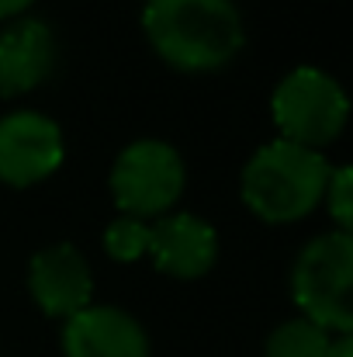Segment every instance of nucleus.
<instances>
[{
	"label": "nucleus",
	"mask_w": 353,
	"mask_h": 357,
	"mask_svg": "<svg viewBox=\"0 0 353 357\" xmlns=\"http://www.w3.org/2000/svg\"><path fill=\"white\" fill-rule=\"evenodd\" d=\"M326 357H353V337H350V333H343V337H333V344H329Z\"/></svg>",
	"instance_id": "obj_14"
},
{
	"label": "nucleus",
	"mask_w": 353,
	"mask_h": 357,
	"mask_svg": "<svg viewBox=\"0 0 353 357\" xmlns=\"http://www.w3.org/2000/svg\"><path fill=\"white\" fill-rule=\"evenodd\" d=\"M142 31L159 59L187 73L222 70L246 42L233 0H146Z\"/></svg>",
	"instance_id": "obj_1"
},
{
	"label": "nucleus",
	"mask_w": 353,
	"mask_h": 357,
	"mask_svg": "<svg viewBox=\"0 0 353 357\" xmlns=\"http://www.w3.org/2000/svg\"><path fill=\"white\" fill-rule=\"evenodd\" d=\"M326 208L336 222V229L350 233V222H353V170L343 163V167H333L329 170V181H326Z\"/></svg>",
	"instance_id": "obj_13"
},
{
	"label": "nucleus",
	"mask_w": 353,
	"mask_h": 357,
	"mask_svg": "<svg viewBox=\"0 0 353 357\" xmlns=\"http://www.w3.org/2000/svg\"><path fill=\"white\" fill-rule=\"evenodd\" d=\"M156 271L170 278H201L219 260V233L208 219L194 212H166L149 222V250Z\"/></svg>",
	"instance_id": "obj_8"
},
{
	"label": "nucleus",
	"mask_w": 353,
	"mask_h": 357,
	"mask_svg": "<svg viewBox=\"0 0 353 357\" xmlns=\"http://www.w3.org/2000/svg\"><path fill=\"white\" fill-rule=\"evenodd\" d=\"M63 357H149V333L132 312L91 302L63 319Z\"/></svg>",
	"instance_id": "obj_9"
},
{
	"label": "nucleus",
	"mask_w": 353,
	"mask_h": 357,
	"mask_svg": "<svg viewBox=\"0 0 353 357\" xmlns=\"http://www.w3.org/2000/svg\"><path fill=\"white\" fill-rule=\"evenodd\" d=\"M329 344H333L329 330L315 326L305 316H295L270 330V337L263 340V357H326Z\"/></svg>",
	"instance_id": "obj_11"
},
{
	"label": "nucleus",
	"mask_w": 353,
	"mask_h": 357,
	"mask_svg": "<svg viewBox=\"0 0 353 357\" xmlns=\"http://www.w3.org/2000/svg\"><path fill=\"white\" fill-rule=\"evenodd\" d=\"M333 163L322 149H308L288 139H270L253 149L242 167V202L263 222H298L305 219L326 191Z\"/></svg>",
	"instance_id": "obj_2"
},
{
	"label": "nucleus",
	"mask_w": 353,
	"mask_h": 357,
	"mask_svg": "<svg viewBox=\"0 0 353 357\" xmlns=\"http://www.w3.org/2000/svg\"><path fill=\"white\" fill-rule=\"evenodd\" d=\"M353 236L329 229L312 236L291 267V298L305 319L343 337L353 330Z\"/></svg>",
	"instance_id": "obj_3"
},
{
	"label": "nucleus",
	"mask_w": 353,
	"mask_h": 357,
	"mask_svg": "<svg viewBox=\"0 0 353 357\" xmlns=\"http://www.w3.org/2000/svg\"><path fill=\"white\" fill-rule=\"evenodd\" d=\"M270 115L281 139L322 149L343 132L350 101L333 73L319 66H295L277 80L270 94Z\"/></svg>",
	"instance_id": "obj_4"
},
{
	"label": "nucleus",
	"mask_w": 353,
	"mask_h": 357,
	"mask_svg": "<svg viewBox=\"0 0 353 357\" xmlns=\"http://www.w3.org/2000/svg\"><path fill=\"white\" fill-rule=\"evenodd\" d=\"M35 0H0V17H21Z\"/></svg>",
	"instance_id": "obj_15"
},
{
	"label": "nucleus",
	"mask_w": 353,
	"mask_h": 357,
	"mask_svg": "<svg viewBox=\"0 0 353 357\" xmlns=\"http://www.w3.org/2000/svg\"><path fill=\"white\" fill-rule=\"evenodd\" d=\"M66 156L63 128L56 119L21 108L0 119V181L10 188H28L59 170Z\"/></svg>",
	"instance_id": "obj_6"
},
{
	"label": "nucleus",
	"mask_w": 353,
	"mask_h": 357,
	"mask_svg": "<svg viewBox=\"0 0 353 357\" xmlns=\"http://www.w3.org/2000/svg\"><path fill=\"white\" fill-rule=\"evenodd\" d=\"M28 291L45 316L70 319L94 302V271L73 243H52L31 257Z\"/></svg>",
	"instance_id": "obj_7"
},
{
	"label": "nucleus",
	"mask_w": 353,
	"mask_h": 357,
	"mask_svg": "<svg viewBox=\"0 0 353 357\" xmlns=\"http://www.w3.org/2000/svg\"><path fill=\"white\" fill-rule=\"evenodd\" d=\"M56 66V35L38 17H17L0 31V94L35 91Z\"/></svg>",
	"instance_id": "obj_10"
},
{
	"label": "nucleus",
	"mask_w": 353,
	"mask_h": 357,
	"mask_svg": "<svg viewBox=\"0 0 353 357\" xmlns=\"http://www.w3.org/2000/svg\"><path fill=\"white\" fill-rule=\"evenodd\" d=\"M104 250L118 264H132V260L146 257V250H149V222L132 219V215H118L115 222L104 229Z\"/></svg>",
	"instance_id": "obj_12"
},
{
	"label": "nucleus",
	"mask_w": 353,
	"mask_h": 357,
	"mask_svg": "<svg viewBox=\"0 0 353 357\" xmlns=\"http://www.w3.org/2000/svg\"><path fill=\"white\" fill-rule=\"evenodd\" d=\"M108 188L121 215L159 219L173 212L187 188V167L177 146L166 139H132L111 163Z\"/></svg>",
	"instance_id": "obj_5"
}]
</instances>
